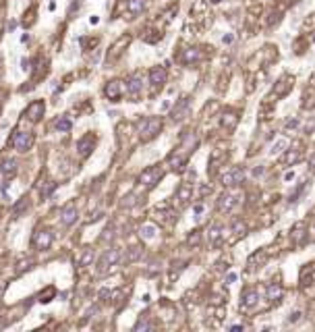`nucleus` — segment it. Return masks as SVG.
I'll return each instance as SVG.
<instances>
[{
  "mask_svg": "<svg viewBox=\"0 0 315 332\" xmlns=\"http://www.w3.org/2000/svg\"><path fill=\"white\" fill-rule=\"evenodd\" d=\"M162 127H164V121L160 117H143L137 121V133H139L141 141H151L153 137H158Z\"/></svg>",
  "mask_w": 315,
  "mask_h": 332,
  "instance_id": "1",
  "label": "nucleus"
},
{
  "mask_svg": "<svg viewBox=\"0 0 315 332\" xmlns=\"http://www.w3.org/2000/svg\"><path fill=\"white\" fill-rule=\"evenodd\" d=\"M120 249H116V247H110V249H106L104 253H102V258L98 260V266H96V272L102 276V274H106V272H110V268L112 266H116L118 262H120Z\"/></svg>",
  "mask_w": 315,
  "mask_h": 332,
  "instance_id": "2",
  "label": "nucleus"
},
{
  "mask_svg": "<svg viewBox=\"0 0 315 332\" xmlns=\"http://www.w3.org/2000/svg\"><path fill=\"white\" fill-rule=\"evenodd\" d=\"M164 176V166L162 164H153V166H148L145 171L139 175V185H143V187H156V185L162 181Z\"/></svg>",
  "mask_w": 315,
  "mask_h": 332,
  "instance_id": "3",
  "label": "nucleus"
},
{
  "mask_svg": "<svg viewBox=\"0 0 315 332\" xmlns=\"http://www.w3.org/2000/svg\"><path fill=\"white\" fill-rule=\"evenodd\" d=\"M52 241H54V233H52L50 228H37L33 233L32 245H33V249H37V251H46V249H50Z\"/></svg>",
  "mask_w": 315,
  "mask_h": 332,
  "instance_id": "4",
  "label": "nucleus"
},
{
  "mask_svg": "<svg viewBox=\"0 0 315 332\" xmlns=\"http://www.w3.org/2000/svg\"><path fill=\"white\" fill-rule=\"evenodd\" d=\"M11 145L17 152H27L33 145V133L32 131H15V135L11 137Z\"/></svg>",
  "mask_w": 315,
  "mask_h": 332,
  "instance_id": "5",
  "label": "nucleus"
},
{
  "mask_svg": "<svg viewBox=\"0 0 315 332\" xmlns=\"http://www.w3.org/2000/svg\"><path fill=\"white\" fill-rule=\"evenodd\" d=\"M295 86V77L293 75H282L278 81L274 83V89H272V98H284L290 94V89Z\"/></svg>",
  "mask_w": 315,
  "mask_h": 332,
  "instance_id": "6",
  "label": "nucleus"
},
{
  "mask_svg": "<svg viewBox=\"0 0 315 332\" xmlns=\"http://www.w3.org/2000/svg\"><path fill=\"white\" fill-rule=\"evenodd\" d=\"M44 112H46V102H44V100H33V102L27 104V108L23 110V119H27L32 122H37V121H42Z\"/></svg>",
  "mask_w": 315,
  "mask_h": 332,
  "instance_id": "7",
  "label": "nucleus"
},
{
  "mask_svg": "<svg viewBox=\"0 0 315 332\" xmlns=\"http://www.w3.org/2000/svg\"><path fill=\"white\" fill-rule=\"evenodd\" d=\"M236 204H239V195H236L234 191H226V193H222V195L218 197L216 208H218V212L228 214V212H232V210H234V206H236Z\"/></svg>",
  "mask_w": 315,
  "mask_h": 332,
  "instance_id": "8",
  "label": "nucleus"
},
{
  "mask_svg": "<svg viewBox=\"0 0 315 332\" xmlns=\"http://www.w3.org/2000/svg\"><path fill=\"white\" fill-rule=\"evenodd\" d=\"M151 216H153V220L160 222L162 227H172V225H174V220H176L174 210H172V208H168V206L156 208V210L151 212Z\"/></svg>",
  "mask_w": 315,
  "mask_h": 332,
  "instance_id": "9",
  "label": "nucleus"
},
{
  "mask_svg": "<svg viewBox=\"0 0 315 332\" xmlns=\"http://www.w3.org/2000/svg\"><path fill=\"white\" fill-rule=\"evenodd\" d=\"M96 143H98V137H96L94 133H85L79 141H77V154H79L81 158H87L89 154L94 152Z\"/></svg>",
  "mask_w": 315,
  "mask_h": 332,
  "instance_id": "10",
  "label": "nucleus"
},
{
  "mask_svg": "<svg viewBox=\"0 0 315 332\" xmlns=\"http://www.w3.org/2000/svg\"><path fill=\"white\" fill-rule=\"evenodd\" d=\"M125 83L122 81H118V79H112V81H108L106 83V87H104V96L110 100V102H118V100L122 98V94H125Z\"/></svg>",
  "mask_w": 315,
  "mask_h": 332,
  "instance_id": "11",
  "label": "nucleus"
},
{
  "mask_svg": "<svg viewBox=\"0 0 315 332\" xmlns=\"http://www.w3.org/2000/svg\"><path fill=\"white\" fill-rule=\"evenodd\" d=\"M222 185H224V187H236V185H241L243 181H245V171L243 168H230L228 173H224L222 175Z\"/></svg>",
  "mask_w": 315,
  "mask_h": 332,
  "instance_id": "12",
  "label": "nucleus"
},
{
  "mask_svg": "<svg viewBox=\"0 0 315 332\" xmlns=\"http://www.w3.org/2000/svg\"><path fill=\"white\" fill-rule=\"evenodd\" d=\"M189 108H191V98H181L179 102L174 104V108L170 110V121L172 122H179V121H182L189 114Z\"/></svg>",
  "mask_w": 315,
  "mask_h": 332,
  "instance_id": "13",
  "label": "nucleus"
},
{
  "mask_svg": "<svg viewBox=\"0 0 315 332\" xmlns=\"http://www.w3.org/2000/svg\"><path fill=\"white\" fill-rule=\"evenodd\" d=\"M77 218H79V212H77V206L73 202L66 204L63 210H60V225L63 227H73Z\"/></svg>",
  "mask_w": 315,
  "mask_h": 332,
  "instance_id": "14",
  "label": "nucleus"
},
{
  "mask_svg": "<svg viewBox=\"0 0 315 332\" xmlns=\"http://www.w3.org/2000/svg\"><path fill=\"white\" fill-rule=\"evenodd\" d=\"M129 44H131V35H129V34L120 35L118 40L112 44V48H110V52H108V63H112V60H116V58L120 56V54H122V50H125Z\"/></svg>",
  "mask_w": 315,
  "mask_h": 332,
  "instance_id": "15",
  "label": "nucleus"
},
{
  "mask_svg": "<svg viewBox=\"0 0 315 332\" xmlns=\"http://www.w3.org/2000/svg\"><path fill=\"white\" fill-rule=\"evenodd\" d=\"M166 79H168V73H166V69H164V67H153L151 71H149V83H151V87H153V89L164 87Z\"/></svg>",
  "mask_w": 315,
  "mask_h": 332,
  "instance_id": "16",
  "label": "nucleus"
},
{
  "mask_svg": "<svg viewBox=\"0 0 315 332\" xmlns=\"http://www.w3.org/2000/svg\"><path fill=\"white\" fill-rule=\"evenodd\" d=\"M181 63L182 65H195L201 60V48H195V46H189V48H185L181 52Z\"/></svg>",
  "mask_w": 315,
  "mask_h": 332,
  "instance_id": "17",
  "label": "nucleus"
},
{
  "mask_svg": "<svg viewBox=\"0 0 315 332\" xmlns=\"http://www.w3.org/2000/svg\"><path fill=\"white\" fill-rule=\"evenodd\" d=\"M265 260H267V251L265 249H257L247 262V272H257V270L265 264Z\"/></svg>",
  "mask_w": 315,
  "mask_h": 332,
  "instance_id": "18",
  "label": "nucleus"
},
{
  "mask_svg": "<svg viewBox=\"0 0 315 332\" xmlns=\"http://www.w3.org/2000/svg\"><path fill=\"white\" fill-rule=\"evenodd\" d=\"M191 197H193V185H191V183H182L181 187L176 189L174 199L179 202V206H187L191 202Z\"/></svg>",
  "mask_w": 315,
  "mask_h": 332,
  "instance_id": "19",
  "label": "nucleus"
},
{
  "mask_svg": "<svg viewBox=\"0 0 315 332\" xmlns=\"http://www.w3.org/2000/svg\"><path fill=\"white\" fill-rule=\"evenodd\" d=\"M127 94L131 96V98H139V94H141V89H143V81H141V77L139 75H131L129 79H127Z\"/></svg>",
  "mask_w": 315,
  "mask_h": 332,
  "instance_id": "20",
  "label": "nucleus"
},
{
  "mask_svg": "<svg viewBox=\"0 0 315 332\" xmlns=\"http://www.w3.org/2000/svg\"><path fill=\"white\" fill-rule=\"evenodd\" d=\"M265 297L270 299L272 303H278V301L284 297V287L278 282V279L272 280L270 284H267V289H265Z\"/></svg>",
  "mask_w": 315,
  "mask_h": 332,
  "instance_id": "21",
  "label": "nucleus"
},
{
  "mask_svg": "<svg viewBox=\"0 0 315 332\" xmlns=\"http://www.w3.org/2000/svg\"><path fill=\"white\" fill-rule=\"evenodd\" d=\"M0 171H2V176L6 181H11V179H15L17 176V160H13V158H4L2 160V164H0Z\"/></svg>",
  "mask_w": 315,
  "mask_h": 332,
  "instance_id": "22",
  "label": "nucleus"
},
{
  "mask_svg": "<svg viewBox=\"0 0 315 332\" xmlns=\"http://www.w3.org/2000/svg\"><path fill=\"white\" fill-rule=\"evenodd\" d=\"M236 122H239V112H236V110H226V112H222V117H220V127H222V129L232 131V129L236 127Z\"/></svg>",
  "mask_w": 315,
  "mask_h": 332,
  "instance_id": "23",
  "label": "nucleus"
},
{
  "mask_svg": "<svg viewBox=\"0 0 315 332\" xmlns=\"http://www.w3.org/2000/svg\"><path fill=\"white\" fill-rule=\"evenodd\" d=\"M222 239H224V227L218 225V222H214L210 227V243H212L214 249L222 245Z\"/></svg>",
  "mask_w": 315,
  "mask_h": 332,
  "instance_id": "24",
  "label": "nucleus"
},
{
  "mask_svg": "<svg viewBox=\"0 0 315 332\" xmlns=\"http://www.w3.org/2000/svg\"><path fill=\"white\" fill-rule=\"evenodd\" d=\"M301 158H303V150H284V156L280 160V164L286 168V166L297 164V162L301 160Z\"/></svg>",
  "mask_w": 315,
  "mask_h": 332,
  "instance_id": "25",
  "label": "nucleus"
},
{
  "mask_svg": "<svg viewBox=\"0 0 315 332\" xmlns=\"http://www.w3.org/2000/svg\"><path fill=\"white\" fill-rule=\"evenodd\" d=\"M257 305V291L255 289H247L243 293V301H241V307L245 312H249V310H253V307Z\"/></svg>",
  "mask_w": 315,
  "mask_h": 332,
  "instance_id": "26",
  "label": "nucleus"
},
{
  "mask_svg": "<svg viewBox=\"0 0 315 332\" xmlns=\"http://www.w3.org/2000/svg\"><path fill=\"white\" fill-rule=\"evenodd\" d=\"M143 9H145V0H129V2H127V15H129V19H133V17H137V15H141Z\"/></svg>",
  "mask_w": 315,
  "mask_h": 332,
  "instance_id": "27",
  "label": "nucleus"
},
{
  "mask_svg": "<svg viewBox=\"0 0 315 332\" xmlns=\"http://www.w3.org/2000/svg\"><path fill=\"white\" fill-rule=\"evenodd\" d=\"M290 237H293V241L298 245V243H305V239H307V227H305V222H298V225H295V228H293V233H290Z\"/></svg>",
  "mask_w": 315,
  "mask_h": 332,
  "instance_id": "28",
  "label": "nucleus"
},
{
  "mask_svg": "<svg viewBox=\"0 0 315 332\" xmlns=\"http://www.w3.org/2000/svg\"><path fill=\"white\" fill-rule=\"evenodd\" d=\"M313 272H315V264H307L303 270H301V287H309L313 284Z\"/></svg>",
  "mask_w": 315,
  "mask_h": 332,
  "instance_id": "29",
  "label": "nucleus"
},
{
  "mask_svg": "<svg viewBox=\"0 0 315 332\" xmlns=\"http://www.w3.org/2000/svg\"><path fill=\"white\" fill-rule=\"evenodd\" d=\"M27 210H29V197H27V195H23V197L19 199V202L13 206V216H15V218H19V216H23Z\"/></svg>",
  "mask_w": 315,
  "mask_h": 332,
  "instance_id": "30",
  "label": "nucleus"
},
{
  "mask_svg": "<svg viewBox=\"0 0 315 332\" xmlns=\"http://www.w3.org/2000/svg\"><path fill=\"white\" fill-rule=\"evenodd\" d=\"M56 187H58V183H54V181H42L40 183V195H42V199H48L52 193H54Z\"/></svg>",
  "mask_w": 315,
  "mask_h": 332,
  "instance_id": "31",
  "label": "nucleus"
},
{
  "mask_svg": "<svg viewBox=\"0 0 315 332\" xmlns=\"http://www.w3.org/2000/svg\"><path fill=\"white\" fill-rule=\"evenodd\" d=\"M232 241H239V239H243L245 235H247V225H245L243 220H234L232 225Z\"/></svg>",
  "mask_w": 315,
  "mask_h": 332,
  "instance_id": "32",
  "label": "nucleus"
},
{
  "mask_svg": "<svg viewBox=\"0 0 315 332\" xmlns=\"http://www.w3.org/2000/svg\"><path fill=\"white\" fill-rule=\"evenodd\" d=\"M185 243H187V247H191V249H195V247H199V245H201V230H199V228L191 230Z\"/></svg>",
  "mask_w": 315,
  "mask_h": 332,
  "instance_id": "33",
  "label": "nucleus"
},
{
  "mask_svg": "<svg viewBox=\"0 0 315 332\" xmlns=\"http://www.w3.org/2000/svg\"><path fill=\"white\" fill-rule=\"evenodd\" d=\"M54 297H56V287H46L40 295H37V301H40V303H50Z\"/></svg>",
  "mask_w": 315,
  "mask_h": 332,
  "instance_id": "34",
  "label": "nucleus"
},
{
  "mask_svg": "<svg viewBox=\"0 0 315 332\" xmlns=\"http://www.w3.org/2000/svg\"><path fill=\"white\" fill-rule=\"evenodd\" d=\"M156 233H158V227L151 225V222H148V225H143V227L139 228V235H141L143 239H153V237H156Z\"/></svg>",
  "mask_w": 315,
  "mask_h": 332,
  "instance_id": "35",
  "label": "nucleus"
},
{
  "mask_svg": "<svg viewBox=\"0 0 315 332\" xmlns=\"http://www.w3.org/2000/svg\"><path fill=\"white\" fill-rule=\"evenodd\" d=\"M54 127H56V131H60V133H68L71 127H73V122H71V119H68V117H60L54 122Z\"/></svg>",
  "mask_w": 315,
  "mask_h": 332,
  "instance_id": "36",
  "label": "nucleus"
},
{
  "mask_svg": "<svg viewBox=\"0 0 315 332\" xmlns=\"http://www.w3.org/2000/svg\"><path fill=\"white\" fill-rule=\"evenodd\" d=\"M286 148H288V140H286V137H280V140L272 145L270 154H272V156H278V154H282V152L286 150Z\"/></svg>",
  "mask_w": 315,
  "mask_h": 332,
  "instance_id": "37",
  "label": "nucleus"
},
{
  "mask_svg": "<svg viewBox=\"0 0 315 332\" xmlns=\"http://www.w3.org/2000/svg\"><path fill=\"white\" fill-rule=\"evenodd\" d=\"M280 21H282V13H280V11H274V13L267 15V19H265V27H267V29H272V27L278 25Z\"/></svg>",
  "mask_w": 315,
  "mask_h": 332,
  "instance_id": "38",
  "label": "nucleus"
},
{
  "mask_svg": "<svg viewBox=\"0 0 315 332\" xmlns=\"http://www.w3.org/2000/svg\"><path fill=\"white\" fill-rule=\"evenodd\" d=\"M143 256V247H139V245H135V247H131L129 249V253H127V258H125V262H135V260H139Z\"/></svg>",
  "mask_w": 315,
  "mask_h": 332,
  "instance_id": "39",
  "label": "nucleus"
},
{
  "mask_svg": "<svg viewBox=\"0 0 315 332\" xmlns=\"http://www.w3.org/2000/svg\"><path fill=\"white\" fill-rule=\"evenodd\" d=\"M33 264H35L33 258H23V260L19 262V264H17V274H23L25 270H32V268H33Z\"/></svg>",
  "mask_w": 315,
  "mask_h": 332,
  "instance_id": "40",
  "label": "nucleus"
},
{
  "mask_svg": "<svg viewBox=\"0 0 315 332\" xmlns=\"http://www.w3.org/2000/svg\"><path fill=\"white\" fill-rule=\"evenodd\" d=\"M91 262H94V249H91V247H85V251H83V256L79 260V266H89Z\"/></svg>",
  "mask_w": 315,
  "mask_h": 332,
  "instance_id": "41",
  "label": "nucleus"
},
{
  "mask_svg": "<svg viewBox=\"0 0 315 332\" xmlns=\"http://www.w3.org/2000/svg\"><path fill=\"white\" fill-rule=\"evenodd\" d=\"M35 6H32V9H29V11H25V17H23V25H25V27H32L33 25V23H35V17H33V15H35Z\"/></svg>",
  "mask_w": 315,
  "mask_h": 332,
  "instance_id": "42",
  "label": "nucleus"
},
{
  "mask_svg": "<svg viewBox=\"0 0 315 332\" xmlns=\"http://www.w3.org/2000/svg\"><path fill=\"white\" fill-rule=\"evenodd\" d=\"M149 328H151V322L145 320V315H141V320L135 324V330L137 332H139V330H149Z\"/></svg>",
  "mask_w": 315,
  "mask_h": 332,
  "instance_id": "43",
  "label": "nucleus"
},
{
  "mask_svg": "<svg viewBox=\"0 0 315 332\" xmlns=\"http://www.w3.org/2000/svg\"><path fill=\"white\" fill-rule=\"evenodd\" d=\"M135 204H137V195H133V193H131V195H127L120 202V208H131V206H135Z\"/></svg>",
  "mask_w": 315,
  "mask_h": 332,
  "instance_id": "44",
  "label": "nucleus"
},
{
  "mask_svg": "<svg viewBox=\"0 0 315 332\" xmlns=\"http://www.w3.org/2000/svg\"><path fill=\"white\" fill-rule=\"evenodd\" d=\"M4 9H6V0H0V35H2V27H4Z\"/></svg>",
  "mask_w": 315,
  "mask_h": 332,
  "instance_id": "45",
  "label": "nucleus"
},
{
  "mask_svg": "<svg viewBox=\"0 0 315 332\" xmlns=\"http://www.w3.org/2000/svg\"><path fill=\"white\" fill-rule=\"evenodd\" d=\"M112 237H114V227L110 225V227H106L104 235H102V241H108V239H112Z\"/></svg>",
  "mask_w": 315,
  "mask_h": 332,
  "instance_id": "46",
  "label": "nucleus"
},
{
  "mask_svg": "<svg viewBox=\"0 0 315 332\" xmlns=\"http://www.w3.org/2000/svg\"><path fill=\"white\" fill-rule=\"evenodd\" d=\"M313 131H315V119H309L305 125V133H313Z\"/></svg>",
  "mask_w": 315,
  "mask_h": 332,
  "instance_id": "47",
  "label": "nucleus"
},
{
  "mask_svg": "<svg viewBox=\"0 0 315 332\" xmlns=\"http://www.w3.org/2000/svg\"><path fill=\"white\" fill-rule=\"evenodd\" d=\"M236 279H239V274H236V272H228V274H226V284L236 282Z\"/></svg>",
  "mask_w": 315,
  "mask_h": 332,
  "instance_id": "48",
  "label": "nucleus"
},
{
  "mask_svg": "<svg viewBox=\"0 0 315 332\" xmlns=\"http://www.w3.org/2000/svg\"><path fill=\"white\" fill-rule=\"evenodd\" d=\"M284 127H286L288 131H293V129H297V127H298V119H290V121L286 122V125H284Z\"/></svg>",
  "mask_w": 315,
  "mask_h": 332,
  "instance_id": "49",
  "label": "nucleus"
},
{
  "mask_svg": "<svg viewBox=\"0 0 315 332\" xmlns=\"http://www.w3.org/2000/svg\"><path fill=\"white\" fill-rule=\"evenodd\" d=\"M303 318V314L301 312H293V314H290V318H288V322L290 324H293V322H297V320H301Z\"/></svg>",
  "mask_w": 315,
  "mask_h": 332,
  "instance_id": "50",
  "label": "nucleus"
},
{
  "mask_svg": "<svg viewBox=\"0 0 315 332\" xmlns=\"http://www.w3.org/2000/svg\"><path fill=\"white\" fill-rule=\"evenodd\" d=\"M222 40H224L226 44H232V42H234V35H232V34H228V35H224V37H222Z\"/></svg>",
  "mask_w": 315,
  "mask_h": 332,
  "instance_id": "51",
  "label": "nucleus"
},
{
  "mask_svg": "<svg viewBox=\"0 0 315 332\" xmlns=\"http://www.w3.org/2000/svg\"><path fill=\"white\" fill-rule=\"evenodd\" d=\"M309 168H311V171H315V152L311 154V158H309Z\"/></svg>",
  "mask_w": 315,
  "mask_h": 332,
  "instance_id": "52",
  "label": "nucleus"
},
{
  "mask_svg": "<svg viewBox=\"0 0 315 332\" xmlns=\"http://www.w3.org/2000/svg\"><path fill=\"white\" fill-rule=\"evenodd\" d=\"M193 212H195V214H201V212H203V204H197V206L193 208Z\"/></svg>",
  "mask_w": 315,
  "mask_h": 332,
  "instance_id": "53",
  "label": "nucleus"
},
{
  "mask_svg": "<svg viewBox=\"0 0 315 332\" xmlns=\"http://www.w3.org/2000/svg\"><path fill=\"white\" fill-rule=\"evenodd\" d=\"M253 175H255V176H259V175H264V166H257V168H255V171H253Z\"/></svg>",
  "mask_w": 315,
  "mask_h": 332,
  "instance_id": "54",
  "label": "nucleus"
},
{
  "mask_svg": "<svg viewBox=\"0 0 315 332\" xmlns=\"http://www.w3.org/2000/svg\"><path fill=\"white\" fill-rule=\"evenodd\" d=\"M295 179V173H286L284 175V181H293Z\"/></svg>",
  "mask_w": 315,
  "mask_h": 332,
  "instance_id": "55",
  "label": "nucleus"
},
{
  "mask_svg": "<svg viewBox=\"0 0 315 332\" xmlns=\"http://www.w3.org/2000/svg\"><path fill=\"white\" fill-rule=\"evenodd\" d=\"M212 4H220V2H224V0H210Z\"/></svg>",
  "mask_w": 315,
  "mask_h": 332,
  "instance_id": "56",
  "label": "nucleus"
},
{
  "mask_svg": "<svg viewBox=\"0 0 315 332\" xmlns=\"http://www.w3.org/2000/svg\"><path fill=\"white\" fill-rule=\"evenodd\" d=\"M313 42H315V34H313Z\"/></svg>",
  "mask_w": 315,
  "mask_h": 332,
  "instance_id": "57",
  "label": "nucleus"
}]
</instances>
